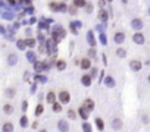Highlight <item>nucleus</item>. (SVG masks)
<instances>
[{
  "label": "nucleus",
  "mask_w": 150,
  "mask_h": 132,
  "mask_svg": "<svg viewBox=\"0 0 150 132\" xmlns=\"http://www.w3.org/2000/svg\"><path fill=\"white\" fill-rule=\"evenodd\" d=\"M66 37V31L63 30L62 25H55L53 26V31H52V38L55 40L56 43H59L60 40H63Z\"/></svg>",
  "instance_id": "1"
},
{
  "label": "nucleus",
  "mask_w": 150,
  "mask_h": 132,
  "mask_svg": "<svg viewBox=\"0 0 150 132\" xmlns=\"http://www.w3.org/2000/svg\"><path fill=\"white\" fill-rule=\"evenodd\" d=\"M49 7L52 9L53 12H66V11H68L66 5L62 3V2H60V3H57V2H50Z\"/></svg>",
  "instance_id": "2"
},
{
  "label": "nucleus",
  "mask_w": 150,
  "mask_h": 132,
  "mask_svg": "<svg viewBox=\"0 0 150 132\" xmlns=\"http://www.w3.org/2000/svg\"><path fill=\"white\" fill-rule=\"evenodd\" d=\"M44 43H46V47H47V53H50V55L53 56V55H55V53L57 51V47H56V41L52 38V40H46Z\"/></svg>",
  "instance_id": "3"
},
{
  "label": "nucleus",
  "mask_w": 150,
  "mask_h": 132,
  "mask_svg": "<svg viewBox=\"0 0 150 132\" xmlns=\"http://www.w3.org/2000/svg\"><path fill=\"white\" fill-rule=\"evenodd\" d=\"M32 65H34L35 72H41V70H46L50 68V65H46V62H40V60H35Z\"/></svg>",
  "instance_id": "4"
},
{
  "label": "nucleus",
  "mask_w": 150,
  "mask_h": 132,
  "mask_svg": "<svg viewBox=\"0 0 150 132\" xmlns=\"http://www.w3.org/2000/svg\"><path fill=\"white\" fill-rule=\"evenodd\" d=\"M57 99L60 100V103L66 104V103H69V100H71V94H69L68 91H60L59 95H57Z\"/></svg>",
  "instance_id": "5"
},
{
  "label": "nucleus",
  "mask_w": 150,
  "mask_h": 132,
  "mask_svg": "<svg viewBox=\"0 0 150 132\" xmlns=\"http://www.w3.org/2000/svg\"><path fill=\"white\" fill-rule=\"evenodd\" d=\"M113 40H115L116 44H122L124 41H125V34L124 32H116L115 34V37H113Z\"/></svg>",
  "instance_id": "6"
},
{
  "label": "nucleus",
  "mask_w": 150,
  "mask_h": 132,
  "mask_svg": "<svg viewBox=\"0 0 150 132\" xmlns=\"http://www.w3.org/2000/svg\"><path fill=\"white\" fill-rule=\"evenodd\" d=\"M87 43L90 44L91 47H94V46H96V38H94L93 31H88V32H87Z\"/></svg>",
  "instance_id": "7"
},
{
  "label": "nucleus",
  "mask_w": 150,
  "mask_h": 132,
  "mask_svg": "<svg viewBox=\"0 0 150 132\" xmlns=\"http://www.w3.org/2000/svg\"><path fill=\"white\" fill-rule=\"evenodd\" d=\"M78 112H79V116H81L84 120H87V119H88V114H90V110H87V109L84 107V106H81Z\"/></svg>",
  "instance_id": "8"
},
{
  "label": "nucleus",
  "mask_w": 150,
  "mask_h": 132,
  "mask_svg": "<svg viewBox=\"0 0 150 132\" xmlns=\"http://www.w3.org/2000/svg\"><path fill=\"white\" fill-rule=\"evenodd\" d=\"M91 81H93L91 75H84V76L81 78V82H83L84 87H90V85H91Z\"/></svg>",
  "instance_id": "9"
},
{
  "label": "nucleus",
  "mask_w": 150,
  "mask_h": 132,
  "mask_svg": "<svg viewBox=\"0 0 150 132\" xmlns=\"http://www.w3.org/2000/svg\"><path fill=\"white\" fill-rule=\"evenodd\" d=\"M131 25H132V28H134V30L138 31V30L143 28V21H141V19H132Z\"/></svg>",
  "instance_id": "10"
},
{
  "label": "nucleus",
  "mask_w": 150,
  "mask_h": 132,
  "mask_svg": "<svg viewBox=\"0 0 150 132\" xmlns=\"http://www.w3.org/2000/svg\"><path fill=\"white\" fill-rule=\"evenodd\" d=\"M130 68L132 69V70H140L141 69V62H138V60H131V63H130Z\"/></svg>",
  "instance_id": "11"
},
{
  "label": "nucleus",
  "mask_w": 150,
  "mask_h": 132,
  "mask_svg": "<svg viewBox=\"0 0 150 132\" xmlns=\"http://www.w3.org/2000/svg\"><path fill=\"white\" fill-rule=\"evenodd\" d=\"M83 106H84V107H85L87 110H93V109H94V101H93L91 99H87V100L84 101V104H83Z\"/></svg>",
  "instance_id": "12"
},
{
  "label": "nucleus",
  "mask_w": 150,
  "mask_h": 132,
  "mask_svg": "<svg viewBox=\"0 0 150 132\" xmlns=\"http://www.w3.org/2000/svg\"><path fill=\"white\" fill-rule=\"evenodd\" d=\"M79 65H81V69H90L91 68V63H90V59H81V63H79Z\"/></svg>",
  "instance_id": "13"
},
{
  "label": "nucleus",
  "mask_w": 150,
  "mask_h": 132,
  "mask_svg": "<svg viewBox=\"0 0 150 132\" xmlns=\"http://www.w3.org/2000/svg\"><path fill=\"white\" fill-rule=\"evenodd\" d=\"M132 40H134L135 44H143L144 43V37H143V34H135L134 37H132Z\"/></svg>",
  "instance_id": "14"
},
{
  "label": "nucleus",
  "mask_w": 150,
  "mask_h": 132,
  "mask_svg": "<svg viewBox=\"0 0 150 132\" xmlns=\"http://www.w3.org/2000/svg\"><path fill=\"white\" fill-rule=\"evenodd\" d=\"M16 62H18V56L16 55H9V57H7V63L9 65L13 66V65H16Z\"/></svg>",
  "instance_id": "15"
},
{
  "label": "nucleus",
  "mask_w": 150,
  "mask_h": 132,
  "mask_svg": "<svg viewBox=\"0 0 150 132\" xmlns=\"http://www.w3.org/2000/svg\"><path fill=\"white\" fill-rule=\"evenodd\" d=\"M55 63H56V68H57V70H65V68H66V63H65V60H56Z\"/></svg>",
  "instance_id": "16"
},
{
  "label": "nucleus",
  "mask_w": 150,
  "mask_h": 132,
  "mask_svg": "<svg viewBox=\"0 0 150 132\" xmlns=\"http://www.w3.org/2000/svg\"><path fill=\"white\" fill-rule=\"evenodd\" d=\"M46 101H47V103H55V101H56V94L53 93V91H50V93L47 94V97H46Z\"/></svg>",
  "instance_id": "17"
},
{
  "label": "nucleus",
  "mask_w": 150,
  "mask_h": 132,
  "mask_svg": "<svg viewBox=\"0 0 150 132\" xmlns=\"http://www.w3.org/2000/svg\"><path fill=\"white\" fill-rule=\"evenodd\" d=\"M26 59H28L31 63H34V62L37 60V57H35V53H34V51H26Z\"/></svg>",
  "instance_id": "18"
},
{
  "label": "nucleus",
  "mask_w": 150,
  "mask_h": 132,
  "mask_svg": "<svg viewBox=\"0 0 150 132\" xmlns=\"http://www.w3.org/2000/svg\"><path fill=\"white\" fill-rule=\"evenodd\" d=\"M99 18H100V21H103V22H106V21H108V12H106V11H103V9H102V11L99 12Z\"/></svg>",
  "instance_id": "19"
},
{
  "label": "nucleus",
  "mask_w": 150,
  "mask_h": 132,
  "mask_svg": "<svg viewBox=\"0 0 150 132\" xmlns=\"http://www.w3.org/2000/svg\"><path fill=\"white\" fill-rule=\"evenodd\" d=\"M104 84L108 85V87H110V88H112V87H115V81H113V78H112V76H106V78H104Z\"/></svg>",
  "instance_id": "20"
},
{
  "label": "nucleus",
  "mask_w": 150,
  "mask_h": 132,
  "mask_svg": "<svg viewBox=\"0 0 150 132\" xmlns=\"http://www.w3.org/2000/svg\"><path fill=\"white\" fill-rule=\"evenodd\" d=\"M112 128H113V129H121V128H122V122H121L119 119H115V120L112 122Z\"/></svg>",
  "instance_id": "21"
},
{
  "label": "nucleus",
  "mask_w": 150,
  "mask_h": 132,
  "mask_svg": "<svg viewBox=\"0 0 150 132\" xmlns=\"http://www.w3.org/2000/svg\"><path fill=\"white\" fill-rule=\"evenodd\" d=\"M57 126H59L60 131H68V128H69L68 126V122H65V120H59V125Z\"/></svg>",
  "instance_id": "22"
},
{
  "label": "nucleus",
  "mask_w": 150,
  "mask_h": 132,
  "mask_svg": "<svg viewBox=\"0 0 150 132\" xmlns=\"http://www.w3.org/2000/svg\"><path fill=\"white\" fill-rule=\"evenodd\" d=\"M96 126H97V129H99V131H103L104 123H103V120H102L100 118H97V119H96Z\"/></svg>",
  "instance_id": "23"
},
{
  "label": "nucleus",
  "mask_w": 150,
  "mask_h": 132,
  "mask_svg": "<svg viewBox=\"0 0 150 132\" xmlns=\"http://www.w3.org/2000/svg\"><path fill=\"white\" fill-rule=\"evenodd\" d=\"M25 44H26V47L34 49V46H35V40H34V38H26V40H25Z\"/></svg>",
  "instance_id": "24"
},
{
  "label": "nucleus",
  "mask_w": 150,
  "mask_h": 132,
  "mask_svg": "<svg viewBox=\"0 0 150 132\" xmlns=\"http://www.w3.org/2000/svg\"><path fill=\"white\" fill-rule=\"evenodd\" d=\"M3 131L5 132H11V131H13V125L11 122H6L5 125H3Z\"/></svg>",
  "instance_id": "25"
},
{
  "label": "nucleus",
  "mask_w": 150,
  "mask_h": 132,
  "mask_svg": "<svg viewBox=\"0 0 150 132\" xmlns=\"http://www.w3.org/2000/svg\"><path fill=\"white\" fill-rule=\"evenodd\" d=\"M3 112H5L6 114H11V113L13 112V107H12L11 104H5V106H3Z\"/></svg>",
  "instance_id": "26"
},
{
  "label": "nucleus",
  "mask_w": 150,
  "mask_h": 132,
  "mask_svg": "<svg viewBox=\"0 0 150 132\" xmlns=\"http://www.w3.org/2000/svg\"><path fill=\"white\" fill-rule=\"evenodd\" d=\"M34 79H35V81H38V82H43V84H46V82H47V78H46V76H43V75H35Z\"/></svg>",
  "instance_id": "27"
},
{
  "label": "nucleus",
  "mask_w": 150,
  "mask_h": 132,
  "mask_svg": "<svg viewBox=\"0 0 150 132\" xmlns=\"http://www.w3.org/2000/svg\"><path fill=\"white\" fill-rule=\"evenodd\" d=\"M85 0H74V5L77 6V7H84L85 6Z\"/></svg>",
  "instance_id": "28"
},
{
  "label": "nucleus",
  "mask_w": 150,
  "mask_h": 132,
  "mask_svg": "<svg viewBox=\"0 0 150 132\" xmlns=\"http://www.w3.org/2000/svg\"><path fill=\"white\" fill-rule=\"evenodd\" d=\"M38 28H40V31H43V30H47V28H49V21H46V22H44V21H41V22H40V25H38Z\"/></svg>",
  "instance_id": "29"
},
{
  "label": "nucleus",
  "mask_w": 150,
  "mask_h": 132,
  "mask_svg": "<svg viewBox=\"0 0 150 132\" xmlns=\"http://www.w3.org/2000/svg\"><path fill=\"white\" fill-rule=\"evenodd\" d=\"M16 46H18V49H19V50H25V47H26L25 40H19V41L16 43Z\"/></svg>",
  "instance_id": "30"
},
{
  "label": "nucleus",
  "mask_w": 150,
  "mask_h": 132,
  "mask_svg": "<svg viewBox=\"0 0 150 132\" xmlns=\"http://www.w3.org/2000/svg\"><path fill=\"white\" fill-rule=\"evenodd\" d=\"M53 104V112H56V113H59V112H62V106L59 104V103H52Z\"/></svg>",
  "instance_id": "31"
},
{
  "label": "nucleus",
  "mask_w": 150,
  "mask_h": 132,
  "mask_svg": "<svg viewBox=\"0 0 150 132\" xmlns=\"http://www.w3.org/2000/svg\"><path fill=\"white\" fill-rule=\"evenodd\" d=\"M6 95H7V99H13L15 97V90L13 88H9V90L6 91Z\"/></svg>",
  "instance_id": "32"
},
{
  "label": "nucleus",
  "mask_w": 150,
  "mask_h": 132,
  "mask_svg": "<svg viewBox=\"0 0 150 132\" xmlns=\"http://www.w3.org/2000/svg\"><path fill=\"white\" fill-rule=\"evenodd\" d=\"M43 110H44V107H43V104H38L37 107H35V114L37 116H40V114L43 113Z\"/></svg>",
  "instance_id": "33"
},
{
  "label": "nucleus",
  "mask_w": 150,
  "mask_h": 132,
  "mask_svg": "<svg viewBox=\"0 0 150 132\" xmlns=\"http://www.w3.org/2000/svg\"><path fill=\"white\" fill-rule=\"evenodd\" d=\"M19 123H21V126H22V128H25L26 125H28V119H26V116H22L21 120H19Z\"/></svg>",
  "instance_id": "34"
},
{
  "label": "nucleus",
  "mask_w": 150,
  "mask_h": 132,
  "mask_svg": "<svg viewBox=\"0 0 150 132\" xmlns=\"http://www.w3.org/2000/svg\"><path fill=\"white\" fill-rule=\"evenodd\" d=\"M2 16L5 18V19H7V21H12L13 19V13H9V12H5Z\"/></svg>",
  "instance_id": "35"
},
{
  "label": "nucleus",
  "mask_w": 150,
  "mask_h": 132,
  "mask_svg": "<svg viewBox=\"0 0 150 132\" xmlns=\"http://www.w3.org/2000/svg\"><path fill=\"white\" fill-rule=\"evenodd\" d=\"M68 118H69V119H72V120L77 118V114H75V112H74L72 109H69V110H68Z\"/></svg>",
  "instance_id": "36"
},
{
  "label": "nucleus",
  "mask_w": 150,
  "mask_h": 132,
  "mask_svg": "<svg viewBox=\"0 0 150 132\" xmlns=\"http://www.w3.org/2000/svg\"><path fill=\"white\" fill-rule=\"evenodd\" d=\"M84 7H85V12H87V13H91V12H93V5H91V3H85Z\"/></svg>",
  "instance_id": "37"
},
{
  "label": "nucleus",
  "mask_w": 150,
  "mask_h": 132,
  "mask_svg": "<svg viewBox=\"0 0 150 132\" xmlns=\"http://www.w3.org/2000/svg\"><path fill=\"white\" fill-rule=\"evenodd\" d=\"M40 53L41 55H44V53H47V47H46V43H41V46H40Z\"/></svg>",
  "instance_id": "38"
},
{
  "label": "nucleus",
  "mask_w": 150,
  "mask_h": 132,
  "mask_svg": "<svg viewBox=\"0 0 150 132\" xmlns=\"http://www.w3.org/2000/svg\"><path fill=\"white\" fill-rule=\"evenodd\" d=\"M116 55H118L119 57H125L127 53H125V50H124V49H118V50H116Z\"/></svg>",
  "instance_id": "39"
},
{
  "label": "nucleus",
  "mask_w": 150,
  "mask_h": 132,
  "mask_svg": "<svg viewBox=\"0 0 150 132\" xmlns=\"http://www.w3.org/2000/svg\"><path fill=\"white\" fill-rule=\"evenodd\" d=\"M100 43L103 44V46H106V43H108V37H106V34H103V32L100 35Z\"/></svg>",
  "instance_id": "40"
},
{
  "label": "nucleus",
  "mask_w": 150,
  "mask_h": 132,
  "mask_svg": "<svg viewBox=\"0 0 150 132\" xmlns=\"http://www.w3.org/2000/svg\"><path fill=\"white\" fill-rule=\"evenodd\" d=\"M69 25H72L74 28H81V26H83V24L79 22V21H74V22H71Z\"/></svg>",
  "instance_id": "41"
},
{
  "label": "nucleus",
  "mask_w": 150,
  "mask_h": 132,
  "mask_svg": "<svg viewBox=\"0 0 150 132\" xmlns=\"http://www.w3.org/2000/svg\"><path fill=\"white\" fill-rule=\"evenodd\" d=\"M83 131H85V132H90L91 131V125H90V123H84V125H83Z\"/></svg>",
  "instance_id": "42"
},
{
  "label": "nucleus",
  "mask_w": 150,
  "mask_h": 132,
  "mask_svg": "<svg viewBox=\"0 0 150 132\" xmlns=\"http://www.w3.org/2000/svg\"><path fill=\"white\" fill-rule=\"evenodd\" d=\"M88 57H96V50H94V47H91L90 50H88Z\"/></svg>",
  "instance_id": "43"
},
{
  "label": "nucleus",
  "mask_w": 150,
  "mask_h": 132,
  "mask_svg": "<svg viewBox=\"0 0 150 132\" xmlns=\"http://www.w3.org/2000/svg\"><path fill=\"white\" fill-rule=\"evenodd\" d=\"M18 2H19L21 5H28V6L31 5V0H18Z\"/></svg>",
  "instance_id": "44"
},
{
  "label": "nucleus",
  "mask_w": 150,
  "mask_h": 132,
  "mask_svg": "<svg viewBox=\"0 0 150 132\" xmlns=\"http://www.w3.org/2000/svg\"><path fill=\"white\" fill-rule=\"evenodd\" d=\"M38 40H40L41 43L46 41V37H44V34H43V32H40V34H38Z\"/></svg>",
  "instance_id": "45"
},
{
  "label": "nucleus",
  "mask_w": 150,
  "mask_h": 132,
  "mask_svg": "<svg viewBox=\"0 0 150 132\" xmlns=\"http://www.w3.org/2000/svg\"><path fill=\"white\" fill-rule=\"evenodd\" d=\"M69 12H71V13H75V12H77V6H75V5L69 6Z\"/></svg>",
  "instance_id": "46"
},
{
  "label": "nucleus",
  "mask_w": 150,
  "mask_h": 132,
  "mask_svg": "<svg viewBox=\"0 0 150 132\" xmlns=\"http://www.w3.org/2000/svg\"><path fill=\"white\" fill-rule=\"evenodd\" d=\"M0 34H6V30H5L3 25H0Z\"/></svg>",
  "instance_id": "47"
},
{
  "label": "nucleus",
  "mask_w": 150,
  "mask_h": 132,
  "mask_svg": "<svg viewBox=\"0 0 150 132\" xmlns=\"http://www.w3.org/2000/svg\"><path fill=\"white\" fill-rule=\"evenodd\" d=\"M7 3L11 5V6H16V2H15V0H7Z\"/></svg>",
  "instance_id": "48"
},
{
  "label": "nucleus",
  "mask_w": 150,
  "mask_h": 132,
  "mask_svg": "<svg viewBox=\"0 0 150 132\" xmlns=\"http://www.w3.org/2000/svg\"><path fill=\"white\" fill-rule=\"evenodd\" d=\"M26 106H28V103H26V101H22V110H26Z\"/></svg>",
  "instance_id": "49"
},
{
  "label": "nucleus",
  "mask_w": 150,
  "mask_h": 132,
  "mask_svg": "<svg viewBox=\"0 0 150 132\" xmlns=\"http://www.w3.org/2000/svg\"><path fill=\"white\" fill-rule=\"evenodd\" d=\"M96 74H97V69H96V68H93V70H91V78H93V76H96Z\"/></svg>",
  "instance_id": "50"
},
{
  "label": "nucleus",
  "mask_w": 150,
  "mask_h": 132,
  "mask_svg": "<svg viewBox=\"0 0 150 132\" xmlns=\"http://www.w3.org/2000/svg\"><path fill=\"white\" fill-rule=\"evenodd\" d=\"M24 79H25V81H28V79H30V72H25V76H24Z\"/></svg>",
  "instance_id": "51"
},
{
  "label": "nucleus",
  "mask_w": 150,
  "mask_h": 132,
  "mask_svg": "<svg viewBox=\"0 0 150 132\" xmlns=\"http://www.w3.org/2000/svg\"><path fill=\"white\" fill-rule=\"evenodd\" d=\"M99 5H100V6L103 7V6L106 5V0H99Z\"/></svg>",
  "instance_id": "52"
},
{
  "label": "nucleus",
  "mask_w": 150,
  "mask_h": 132,
  "mask_svg": "<svg viewBox=\"0 0 150 132\" xmlns=\"http://www.w3.org/2000/svg\"><path fill=\"white\" fill-rule=\"evenodd\" d=\"M35 90H37V85H35V82H34V85L31 88V93H35Z\"/></svg>",
  "instance_id": "53"
},
{
  "label": "nucleus",
  "mask_w": 150,
  "mask_h": 132,
  "mask_svg": "<svg viewBox=\"0 0 150 132\" xmlns=\"http://www.w3.org/2000/svg\"><path fill=\"white\" fill-rule=\"evenodd\" d=\"M37 126H38V123H37V122H34V123H32V129H35Z\"/></svg>",
  "instance_id": "54"
},
{
  "label": "nucleus",
  "mask_w": 150,
  "mask_h": 132,
  "mask_svg": "<svg viewBox=\"0 0 150 132\" xmlns=\"http://www.w3.org/2000/svg\"><path fill=\"white\" fill-rule=\"evenodd\" d=\"M0 7H3V2H0Z\"/></svg>",
  "instance_id": "55"
},
{
  "label": "nucleus",
  "mask_w": 150,
  "mask_h": 132,
  "mask_svg": "<svg viewBox=\"0 0 150 132\" xmlns=\"http://www.w3.org/2000/svg\"><path fill=\"white\" fill-rule=\"evenodd\" d=\"M149 82H150V75H149Z\"/></svg>",
  "instance_id": "56"
},
{
  "label": "nucleus",
  "mask_w": 150,
  "mask_h": 132,
  "mask_svg": "<svg viewBox=\"0 0 150 132\" xmlns=\"http://www.w3.org/2000/svg\"><path fill=\"white\" fill-rule=\"evenodd\" d=\"M149 15H150V7H149Z\"/></svg>",
  "instance_id": "57"
},
{
  "label": "nucleus",
  "mask_w": 150,
  "mask_h": 132,
  "mask_svg": "<svg viewBox=\"0 0 150 132\" xmlns=\"http://www.w3.org/2000/svg\"><path fill=\"white\" fill-rule=\"evenodd\" d=\"M106 2H112V0H106Z\"/></svg>",
  "instance_id": "58"
}]
</instances>
